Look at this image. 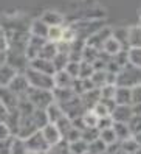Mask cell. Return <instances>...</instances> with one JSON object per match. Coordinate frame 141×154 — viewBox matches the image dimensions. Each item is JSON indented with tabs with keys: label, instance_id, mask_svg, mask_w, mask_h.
Segmentation results:
<instances>
[{
	"label": "cell",
	"instance_id": "94428289",
	"mask_svg": "<svg viewBox=\"0 0 141 154\" xmlns=\"http://www.w3.org/2000/svg\"><path fill=\"white\" fill-rule=\"evenodd\" d=\"M140 26H141V10H140Z\"/></svg>",
	"mask_w": 141,
	"mask_h": 154
},
{
	"label": "cell",
	"instance_id": "7a4b0ae2",
	"mask_svg": "<svg viewBox=\"0 0 141 154\" xmlns=\"http://www.w3.org/2000/svg\"><path fill=\"white\" fill-rule=\"evenodd\" d=\"M23 73H25L26 79H28L30 87L43 89V90H53V89H54V81H53L51 75L42 73V72H37V70H33L30 67L26 69Z\"/></svg>",
	"mask_w": 141,
	"mask_h": 154
},
{
	"label": "cell",
	"instance_id": "d6a6232c",
	"mask_svg": "<svg viewBox=\"0 0 141 154\" xmlns=\"http://www.w3.org/2000/svg\"><path fill=\"white\" fill-rule=\"evenodd\" d=\"M99 139L107 145H112V143H115V142H118V139H116V135H115V131H113L112 128H107V129H101L99 131Z\"/></svg>",
	"mask_w": 141,
	"mask_h": 154
},
{
	"label": "cell",
	"instance_id": "74e56055",
	"mask_svg": "<svg viewBox=\"0 0 141 154\" xmlns=\"http://www.w3.org/2000/svg\"><path fill=\"white\" fill-rule=\"evenodd\" d=\"M93 66L90 62H85V61H81L79 62V75L78 78H90L92 73H93Z\"/></svg>",
	"mask_w": 141,
	"mask_h": 154
},
{
	"label": "cell",
	"instance_id": "4316f807",
	"mask_svg": "<svg viewBox=\"0 0 141 154\" xmlns=\"http://www.w3.org/2000/svg\"><path fill=\"white\" fill-rule=\"evenodd\" d=\"M112 36L121 44V48H122V50H129L127 28H126V26H122V28H116V30H113V28H112Z\"/></svg>",
	"mask_w": 141,
	"mask_h": 154
},
{
	"label": "cell",
	"instance_id": "83f0119b",
	"mask_svg": "<svg viewBox=\"0 0 141 154\" xmlns=\"http://www.w3.org/2000/svg\"><path fill=\"white\" fill-rule=\"evenodd\" d=\"M98 55H99V50H96L90 45H84L82 48V53H81V61H85V62H92L98 59Z\"/></svg>",
	"mask_w": 141,
	"mask_h": 154
},
{
	"label": "cell",
	"instance_id": "8fae6325",
	"mask_svg": "<svg viewBox=\"0 0 141 154\" xmlns=\"http://www.w3.org/2000/svg\"><path fill=\"white\" fill-rule=\"evenodd\" d=\"M43 139L47 140V143L50 145V146H53V145H56L57 142L62 140V137H60V132L57 129V126L54 123H47L43 128L40 129Z\"/></svg>",
	"mask_w": 141,
	"mask_h": 154
},
{
	"label": "cell",
	"instance_id": "7402d4cb",
	"mask_svg": "<svg viewBox=\"0 0 141 154\" xmlns=\"http://www.w3.org/2000/svg\"><path fill=\"white\" fill-rule=\"evenodd\" d=\"M76 94L73 92L72 89H53V97H54V101L57 104H64L67 103L68 100H72Z\"/></svg>",
	"mask_w": 141,
	"mask_h": 154
},
{
	"label": "cell",
	"instance_id": "8992f818",
	"mask_svg": "<svg viewBox=\"0 0 141 154\" xmlns=\"http://www.w3.org/2000/svg\"><path fill=\"white\" fill-rule=\"evenodd\" d=\"M45 42H47L45 38H39V36L30 34L28 44H26V48H25V55H26V58H28V61L39 56V51H40V48L43 47V45H45Z\"/></svg>",
	"mask_w": 141,
	"mask_h": 154
},
{
	"label": "cell",
	"instance_id": "9a60e30c",
	"mask_svg": "<svg viewBox=\"0 0 141 154\" xmlns=\"http://www.w3.org/2000/svg\"><path fill=\"white\" fill-rule=\"evenodd\" d=\"M127 41L129 48H141V26H129L127 28Z\"/></svg>",
	"mask_w": 141,
	"mask_h": 154
},
{
	"label": "cell",
	"instance_id": "603a6c76",
	"mask_svg": "<svg viewBox=\"0 0 141 154\" xmlns=\"http://www.w3.org/2000/svg\"><path fill=\"white\" fill-rule=\"evenodd\" d=\"M104 53H107L109 56H115L116 53H119L122 48H121V44L113 38V36H110V38L104 42V45H102V48H101Z\"/></svg>",
	"mask_w": 141,
	"mask_h": 154
},
{
	"label": "cell",
	"instance_id": "6f0895ef",
	"mask_svg": "<svg viewBox=\"0 0 141 154\" xmlns=\"http://www.w3.org/2000/svg\"><path fill=\"white\" fill-rule=\"evenodd\" d=\"M134 139L137 140V143L141 146V132H140V134H135V135H134Z\"/></svg>",
	"mask_w": 141,
	"mask_h": 154
},
{
	"label": "cell",
	"instance_id": "44dd1931",
	"mask_svg": "<svg viewBox=\"0 0 141 154\" xmlns=\"http://www.w3.org/2000/svg\"><path fill=\"white\" fill-rule=\"evenodd\" d=\"M30 34L33 36H39V38H45L47 39V34H48V25L43 23L40 19L33 20L30 25Z\"/></svg>",
	"mask_w": 141,
	"mask_h": 154
},
{
	"label": "cell",
	"instance_id": "f546056e",
	"mask_svg": "<svg viewBox=\"0 0 141 154\" xmlns=\"http://www.w3.org/2000/svg\"><path fill=\"white\" fill-rule=\"evenodd\" d=\"M62 31H64V26L62 25L48 26L47 41H50V42H59V41H62Z\"/></svg>",
	"mask_w": 141,
	"mask_h": 154
},
{
	"label": "cell",
	"instance_id": "f1b7e54d",
	"mask_svg": "<svg viewBox=\"0 0 141 154\" xmlns=\"http://www.w3.org/2000/svg\"><path fill=\"white\" fill-rule=\"evenodd\" d=\"M127 56H129V64L141 70V48H129Z\"/></svg>",
	"mask_w": 141,
	"mask_h": 154
},
{
	"label": "cell",
	"instance_id": "6da1fadb",
	"mask_svg": "<svg viewBox=\"0 0 141 154\" xmlns=\"http://www.w3.org/2000/svg\"><path fill=\"white\" fill-rule=\"evenodd\" d=\"M26 100L36 107V109H47V107L54 101L53 90H43V89H34L30 87L25 94Z\"/></svg>",
	"mask_w": 141,
	"mask_h": 154
},
{
	"label": "cell",
	"instance_id": "f35d334b",
	"mask_svg": "<svg viewBox=\"0 0 141 154\" xmlns=\"http://www.w3.org/2000/svg\"><path fill=\"white\" fill-rule=\"evenodd\" d=\"M119 143H121V148L124 149L127 154H129V152H135V151L138 149V146H140V145L137 143V140L134 139V135H132V137H129V139H126V140H121Z\"/></svg>",
	"mask_w": 141,
	"mask_h": 154
},
{
	"label": "cell",
	"instance_id": "52a82bcc",
	"mask_svg": "<svg viewBox=\"0 0 141 154\" xmlns=\"http://www.w3.org/2000/svg\"><path fill=\"white\" fill-rule=\"evenodd\" d=\"M6 87H10L17 97H23L26 94V90L30 89V84H28V79H26L25 73H17Z\"/></svg>",
	"mask_w": 141,
	"mask_h": 154
},
{
	"label": "cell",
	"instance_id": "5bb4252c",
	"mask_svg": "<svg viewBox=\"0 0 141 154\" xmlns=\"http://www.w3.org/2000/svg\"><path fill=\"white\" fill-rule=\"evenodd\" d=\"M5 125L8 126V129H10L11 135H14V137H16L17 129H19V125H20V112H19V109H17V107H16V109L8 111Z\"/></svg>",
	"mask_w": 141,
	"mask_h": 154
},
{
	"label": "cell",
	"instance_id": "681fc988",
	"mask_svg": "<svg viewBox=\"0 0 141 154\" xmlns=\"http://www.w3.org/2000/svg\"><path fill=\"white\" fill-rule=\"evenodd\" d=\"M0 50H8V36L2 25H0Z\"/></svg>",
	"mask_w": 141,
	"mask_h": 154
},
{
	"label": "cell",
	"instance_id": "f6af8a7d",
	"mask_svg": "<svg viewBox=\"0 0 141 154\" xmlns=\"http://www.w3.org/2000/svg\"><path fill=\"white\" fill-rule=\"evenodd\" d=\"M130 97H132V104L141 103V83L130 87Z\"/></svg>",
	"mask_w": 141,
	"mask_h": 154
},
{
	"label": "cell",
	"instance_id": "e7e4bbea",
	"mask_svg": "<svg viewBox=\"0 0 141 154\" xmlns=\"http://www.w3.org/2000/svg\"><path fill=\"white\" fill-rule=\"evenodd\" d=\"M129 154H134V152H129Z\"/></svg>",
	"mask_w": 141,
	"mask_h": 154
},
{
	"label": "cell",
	"instance_id": "b9f144b4",
	"mask_svg": "<svg viewBox=\"0 0 141 154\" xmlns=\"http://www.w3.org/2000/svg\"><path fill=\"white\" fill-rule=\"evenodd\" d=\"M112 59L116 62V64L121 67V69H124L127 64H129V56H127V50H121L119 53H116L115 56H112Z\"/></svg>",
	"mask_w": 141,
	"mask_h": 154
},
{
	"label": "cell",
	"instance_id": "ba28073f",
	"mask_svg": "<svg viewBox=\"0 0 141 154\" xmlns=\"http://www.w3.org/2000/svg\"><path fill=\"white\" fill-rule=\"evenodd\" d=\"M28 67L33 69V70H37V72H42V73H47V75H54V64L53 61L50 59H43V58H34L28 62Z\"/></svg>",
	"mask_w": 141,
	"mask_h": 154
},
{
	"label": "cell",
	"instance_id": "db71d44e",
	"mask_svg": "<svg viewBox=\"0 0 141 154\" xmlns=\"http://www.w3.org/2000/svg\"><path fill=\"white\" fill-rule=\"evenodd\" d=\"M6 115H8V109L3 106V103L0 101V123H5V120H6Z\"/></svg>",
	"mask_w": 141,
	"mask_h": 154
},
{
	"label": "cell",
	"instance_id": "30bf717a",
	"mask_svg": "<svg viewBox=\"0 0 141 154\" xmlns=\"http://www.w3.org/2000/svg\"><path fill=\"white\" fill-rule=\"evenodd\" d=\"M0 101L3 103V106L8 111H11V109H16L17 104H19V97H17L10 87L0 86Z\"/></svg>",
	"mask_w": 141,
	"mask_h": 154
},
{
	"label": "cell",
	"instance_id": "f907efd6",
	"mask_svg": "<svg viewBox=\"0 0 141 154\" xmlns=\"http://www.w3.org/2000/svg\"><path fill=\"white\" fill-rule=\"evenodd\" d=\"M99 101H101V103H102L105 107H107V111H109L110 114H112V111L116 107V101H115L113 98H101Z\"/></svg>",
	"mask_w": 141,
	"mask_h": 154
},
{
	"label": "cell",
	"instance_id": "bcb514c9",
	"mask_svg": "<svg viewBox=\"0 0 141 154\" xmlns=\"http://www.w3.org/2000/svg\"><path fill=\"white\" fill-rule=\"evenodd\" d=\"M14 135L8 137L5 140H0V154H11V143H13Z\"/></svg>",
	"mask_w": 141,
	"mask_h": 154
},
{
	"label": "cell",
	"instance_id": "11a10c76",
	"mask_svg": "<svg viewBox=\"0 0 141 154\" xmlns=\"http://www.w3.org/2000/svg\"><path fill=\"white\" fill-rule=\"evenodd\" d=\"M130 107H132V114L141 117V103H138V104H130Z\"/></svg>",
	"mask_w": 141,
	"mask_h": 154
},
{
	"label": "cell",
	"instance_id": "e575fe53",
	"mask_svg": "<svg viewBox=\"0 0 141 154\" xmlns=\"http://www.w3.org/2000/svg\"><path fill=\"white\" fill-rule=\"evenodd\" d=\"M11 154H28V149L25 146V142L19 137H14L11 143Z\"/></svg>",
	"mask_w": 141,
	"mask_h": 154
},
{
	"label": "cell",
	"instance_id": "9c48e42d",
	"mask_svg": "<svg viewBox=\"0 0 141 154\" xmlns=\"http://www.w3.org/2000/svg\"><path fill=\"white\" fill-rule=\"evenodd\" d=\"M79 98H81V101L84 104V107L87 111H92L93 107L99 103V100H101V94H99V89H90V90H85L84 94L79 95Z\"/></svg>",
	"mask_w": 141,
	"mask_h": 154
},
{
	"label": "cell",
	"instance_id": "7c38bea8",
	"mask_svg": "<svg viewBox=\"0 0 141 154\" xmlns=\"http://www.w3.org/2000/svg\"><path fill=\"white\" fill-rule=\"evenodd\" d=\"M53 81H54L56 89H72L75 78L70 76L65 70H56L53 75Z\"/></svg>",
	"mask_w": 141,
	"mask_h": 154
},
{
	"label": "cell",
	"instance_id": "7dc6e473",
	"mask_svg": "<svg viewBox=\"0 0 141 154\" xmlns=\"http://www.w3.org/2000/svg\"><path fill=\"white\" fill-rule=\"evenodd\" d=\"M112 125H113V119L110 115H107V117H101V119H98V125H96V128L101 131V129L112 128Z\"/></svg>",
	"mask_w": 141,
	"mask_h": 154
},
{
	"label": "cell",
	"instance_id": "cb8c5ba5",
	"mask_svg": "<svg viewBox=\"0 0 141 154\" xmlns=\"http://www.w3.org/2000/svg\"><path fill=\"white\" fill-rule=\"evenodd\" d=\"M56 53H57V47H56V42H50V41H47L45 42V45L40 48V51H39V56L37 58H43V59H53L56 56Z\"/></svg>",
	"mask_w": 141,
	"mask_h": 154
},
{
	"label": "cell",
	"instance_id": "be15d7a7",
	"mask_svg": "<svg viewBox=\"0 0 141 154\" xmlns=\"http://www.w3.org/2000/svg\"><path fill=\"white\" fill-rule=\"evenodd\" d=\"M102 154H109V152H107V151H105V152H102Z\"/></svg>",
	"mask_w": 141,
	"mask_h": 154
},
{
	"label": "cell",
	"instance_id": "5b68a950",
	"mask_svg": "<svg viewBox=\"0 0 141 154\" xmlns=\"http://www.w3.org/2000/svg\"><path fill=\"white\" fill-rule=\"evenodd\" d=\"M112 36V28L110 26H101L99 30H96L95 33H92L89 38L85 39V45H90V47L96 48V50H101L104 42L107 41Z\"/></svg>",
	"mask_w": 141,
	"mask_h": 154
},
{
	"label": "cell",
	"instance_id": "816d5d0a",
	"mask_svg": "<svg viewBox=\"0 0 141 154\" xmlns=\"http://www.w3.org/2000/svg\"><path fill=\"white\" fill-rule=\"evenodd\" d=\"M8 137H11V132L8 129V126L5 123H0V140H5Z\"/></svg>",
	"mask_w": 141,
	"mask_h": 154
},
{
	"label": "cell",
	"instance_id": "7bdbcfd3",
	"mask_svg": "<svg viewBox=\"0 0 141 154\" xmlns=\"http://www.w3.org/2000/svg\"><path fill=\"white\" fill-rule=\"evenodd\" d=\"M115 92H116V86L115 84H104L99 89L101 98H113L115 97Z\"/></svg>",
	"mask_w": 141,
	"mask_h": 154
},
{
	"label": "cell",
	"instance_id": "c3c4849f",
	"mask_svg": "<svg viewBox=\"0 0 141 154\" xmlns=\"http://www.w3.org/2000/svg\"><path fill=\"white\" fill-rule=\"evenodd\" d=\"M92 112L96 115V117H98V119H101V117H107V115H110V112L107 111V107H105L101 101L98 103V104H96L95 107H93V109H92Z\"/></svg>",
	"mask_w": 141,
	"mask_h": 154
},
{
	"label": "cell",
	"instance_id": "1f68e13d",
	"mask_svg": "<svg viewBox=\"0 0 141 154\" xmlns=\"http://www.w3.org/2000/svg\"><path fill=\"white\" fill-rule=\"evenodd\" d=\"M47 154H72V152H70V149H68V143L65 140H60L56 145L50 146Z\"/></svg>",
	"mask_w": 141,
	"mask_h": 154
},
{
	"label": "cell",
	"instance_id": "680465c9",
	"mask_svg": "<svg viewBox=\"0 0 141 154\" xmlns=\"http://www.w3.org/2000/svg\"><path fill=\"white\" fill-rule=\"evenodd\" d=\"M134 154H141V146H138V149H137Z\"/></svg>",
	"mask_w": 141,
	"mask_h": 154
},
{
	"label": "cell",
	"instance_id": "ffe728a7",
	"mask_svg": "<svg viewBox=\"0 0 141 154\" xmlns=\"http://www.w3.org/2000/svg\"><path fill=\"white\" fill-rule=\"evenodd\" d=\"M112 129L115 131V135H116L118 142L126 140V139L132 137V134H130V129H129V125H127V123H122V122H113Z\"/></svg>",
	"mask_w": 141,
	"mask_h": 154
},
{
	"label": "cell",
	"instance_id": "277c9868",
	"mask_svg": "<svg viewBox=\"0 0 141 154\" xmlns=\"http://www.w3.org/2000/svg\"><path fill=\"white\" fill-rule=\"evenodd\" d=\"M25 146L31 152H47L50 145L47 143V140L43 139V135L40 131H36L34 134H31L30 137H26L25 140Z\"/></svg>",
	"mask_w": 141,
	"mask_h": 154
},
{
	"label": "cell",
	"instance_id": "e0dca14e",
	"mask_svg": "<svg viewBox=\"0 0 141 154\" xmlns=\"http://www.w3.org/2000/svg\"><path fill=\"white\" fill-rule=\"evenodd\" d=\"M45 112H47V117H48V122L50 123H57L62 117H65V112H64V109L60 107V104H57L56 101H53L47 109H45Z\"/></svg>",
	"mask_w": 141,
	"mask_h": 154
},
{
	"label": "cell",
	"instance_id": "4fadbf2b",
	"mask_svg": "<svg viewBox=\"0 0 141 154\" xmlns=\"http://www.w3.org/2000/svg\"><path fill=\"white\" fill-rule=\"evenodd\" d=\"M132 107L127 104H116V107L112 111L110 117L113 119V122H122V123H127L132 119Z\"/></svg>",
	"mask_w": 141,
	"mask_h": 154
},
{
	"label": "cell",
	"instance_id": "4dcf8cb0",
	"mask_svg": "<svg viewBox=\"0 0 141 154\" xmlns=\"http://www.w3.org/2000/svg\"><path fill=\"white\" fill-rule=\"evenodd\" d=\"M90 81H92L93 87L101 89L105 84V70H95L90 76Z\"/></svg>",
	"mask_w": 141,
	"mask_h": 154
},
{
	"label": "cell",
	"instance_id": "ac0fdd59",
	"mask_svg": "<svg viewBox=\"0 0 141 154\" xmlns=\"http://www.w3.org/2000/svg\"><path fill=\"white\" fill-rule=\"evenodd\" d=\"M113 100L116 101V104H132V97H130V87L126 86H116V92Z\"/></svg>",
	"mask_w": 141,
	"mask_h": 154
},
{
	"label": "cell",
	"instance_id": "ee69618b",
	"mask_svg": "<svg viewBox=\"0 0 141 154\" xmlns=\"http://www.w3.org/2000/svg\"><path fill=\"white\" fill-rule=\"evenodd\" d=\"M79 62H81V61H68L64 70L67 72L70 76L78 78V75H79Z\"/></svg>",
	"mask_w": 141,
	"mask_h": 154
},
{
	"label": "cell",
	"instance_id": "d4e9b609",
	"mask_svg": "<svg viewBox=\"0 0 141 154\" xmlns=\"http://www.w3.org/2000/svg\"><path fill=\"white\" fill-rule=\"evenodd\" d=\"M31 119H33L34 125L37 126V129H42L47 123H50L45 109H36V107H34V111H33V114H31Z\"/></svg>",
	"mask_w": 141,
	"mask_h": 154
},
{
	"label": "cell",
	"instance_id": "d6986e66",
	"mask_svg": "<svg viewBox=\"0 0 141 154\" xmlns=\"http://www.w3.org/2000/svg\"><path fill=\"white\" fill-rule=\"evenodd\" d=\"M40 20L43 23H47L48 26H56V25L64 23V16L60 13H57V11H45L42 14Z\"/></svg>",
	"mask_w": 141,
	"mask_h": 154
},
{
	"label": "cell",
	"instance_id": "d590c367",
	"mask_svg": "<svg viewBox=\"0 0 141 154\" xmlns=\"http://www.w3.org/2000/svg\"><path fill=\"white\" fill-rule=\"evenodd\" d=\"M53 61V64H54V69L56 70H64L65 69V66H67V62L70 61V58H68V55H65V53H56V56L51 59Z\"/></svg>",
	"mask_w": 141,
	"mask_h": 154
},
{
	"label": "cell",
	"instance_id": "6125c7cd",
	"mask_svg": "<svg viewBox=\"0 0 141 154\" xmlns=\"http://www.w3.org/2000/svg\"><path fill=\"white\" fill-rule=\"evenodd\" d=\"M84 154H92V152H89V151H87V152H84Z\"/></svg>",
	"mask_w": 141,
	"mask_h": 154
},
{
	"label": "cell",
	"instance_id": "60d3db41",
	"mask_svg": "<svg viewBox=\"0 0 141 154\" xmlns=\"http://www.w3.org/2000/svg\"><path fill=\"white\" fill-rule=\"evenodd\" d=\"M82 120H84L87 128H96V125H98V117H96L92 111L84 112L82 114Z\"/></svg>",
	"mask_w": 141,
	"mask_h": 154
},
{
	"label": "cell",
	"instance_id": "ab89813d",
	"mask_svg": "<svg viewBox=\"0 0 141 154\" xmlns=\"http://www.w3.org/2000/svg\"><path fill=\"white\" fill-rule=\"evenodd\" d=\"M127 125H129V129H130V134H132V135L141 132V117L132 115V119L127 122Z\"/></svg>",
	"mask_w": 141,
	"mask_h": 154
},
{
	"label": "cell",
	"instance_id": "f5cc1de1",
	"mask_svg": "<svg viewBox=\"0 0 141 154\" xmlns=\"http://www.w3.org/2000/svg\"><path fill=\"white\" fill-rule=\"evenodd\" d=\"M116 79H118V75L116 73L105 72V84H115L116 86Z\"/></svg>",
	"mask_w": 141,
	"mask_h": 154
},
{
	"label": "cell",
	"instance_id": "3957f363",
	"mask_svg": "<svg viewBox=\"0 0 141 154\" xmlns=\"http://www.w3.org/2000/svg\"><path fill=\"white\" fill-rule=\"evenodd\" d=\"M28 58H26L25 51H17V50H6V64H10L11 67H14L19 73L28 69Z\"/></svg>",
	"mask_w": 141,
	"mask_h": 154
},
{
	"label": "cell",
	"instance_id": "9f6ffc18",
	"mask_svg": "<svg viewBox=\"0 0 141 154\" xmlns=\"http://www.w3.org/2000/svg\"><path fill=\"white\" fill-rule=\"evenodd\" d=\"M6 62V50H0V66Z\"/></svg>",
	"mask_w": 141,
	"mask_h": 154
},
{
	"label": "cell",
	"instance_id": "8d00e7d4",
	"mask_svg": "<svg viewBox=\"0 0 141 154\" xmlns=\"http://www.w3.org/2000/svg\"><path fill=\"white\" fill-rule=\"evenodd\" d=\"M99 137V129L98 128H85L81 131V139H84L87 143H90Z\"/></svg>",
	"mask_w": 141,
	"mask_h": 154
},
{
	"label": "cell",
	"instance_id": "484cf974",
	"mask_svg": "<svg viewBox=\"0 0 141 154\" xmlns=\"http://www.w3.org/2000/svg\"><path fill=\"white\" fill-rule=\"evenodd\" d=\"M68 149L72 154H84L89 151V143H87L84 139L79 137L78 140H73L68 143Z\"/></svg>",
	"mask_w": 141,
	"mask_h": 154
},
{
	"label": "cell",
	"instance_id": "91938a15",
	"mask_svg": "<svg viewBox=\"0 0 141 154\" xmlns=\"http://www.w3.org/2000/svg\"><path fill=\"white\" fill-rule=\"evenodd\" d=\"M28 154H47V152H31V151H28Z\"/></svg>",
	"mask_w": 141,
	"mask_h": 154
},
{
	"label": "cell",
	"instance_id": "2e32d148",
	"mask_svg": "<svg viewBox=\"0 0 141 154\" xmlns=\"http://www.w3.org/2000/svg\"><path fill=\"white\" fill-rule=\"evenodd\" d=\"M17 73H19V72H17L14 67H11L10 64H6V62L2 64V66H0V86L6 87Z\"/></svg>",
	"mask_w": 141,
	"mask_h": 154
},
{
	"label": "cell",
	"instance_id": "836d02e7",
	"mask_svg": "<svg viewBox=\"0 0 141 154\" xmlns=\"http://www.w3.org/2000/svg\"><path fill=\"white\" fill-rule=\"evenodd\" d=\"M105 151H107V145H105L99 137L89 143V152H92V154H102Z\"/></svg>",
	"mask_w": 141,
	"mask_h": 154
}]
</instances>
